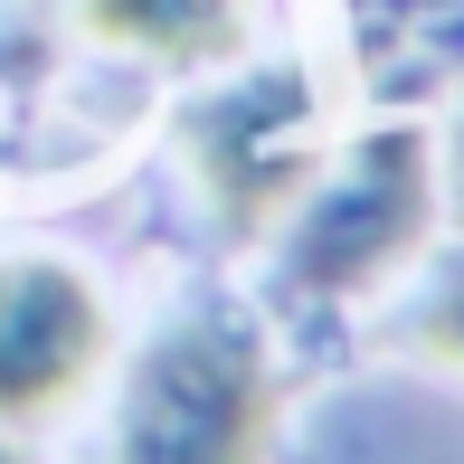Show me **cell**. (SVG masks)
<instances>
[{"label":"cell","mask_w":464,"mask_h":464,"mask_svg":"<svg viewBox=\"0 0 464 464\" xmlns=\"http://www.w3.org/2000/svg\"><path fill=\"white\" fill-rule=\"evenodd\" d=\"M276 427V379L246 323L199 313V323L161 332L152 361L123 389L114 464H256Z\"/></svg>","instance_id":"1"},{"label":"cell","mask_w":464,"mask_h":464,"mask_svg":"<svg viewBox=\"0 0 464 464\" xmlns=\"http://www.w3.org/2000/svg\"><path fill=\"white\" fill-rule=\"evenodd\" d=\"M76 29L104 48H142V57H227L237 48V0H76Z\"/></svg>","instance_id":"5"},{"label":"cell","mask_w":464,"mask_h":464,"mask_svg":"<svg viewBox=\"0 0 464 464\" xmlns=\"http://www.w3.org/2000/svg\"><path fill=\"white\" fill-rule=\"evenodd\" d=\"M417 227H427V133H370L294 227L285 276L294 294H361L417 246Z\"/></svg>","instance_id":"2"},{"label":"cell","mask_w":464,"mask_h":464,"mask_svg":"<svg viewBox=\"0 0 464 464\" xmlns=\"http://www.w3.org/2000/svg\"><path fill=\"white\" fill-rule=\"evenodd\" d=\"M408 342L464 370V266H455V276H446V285L427 294V313H417V323H408Z\"/></svg>","instance_id":"6"},{"label":"cell","mask_w":464,"mask_h":464,"mask_svg":"<svg viewBox=\"0 0 464 464\" xmlns=\"http://www.w3.org/2000/svg\"><path fill=\"white\" fill-rule=\"evenodd\" d=\"M0 464H19V446H0Z\"/></svg>","instance_id":"7"},{"label":"cell","mask_w":464,"mask_h":464,"mask_svg":"<svg viewBox=\"0 0 464 464\" xmlns=\"http://www.w3.org/2000/svg\"><path fill=\"white\" fill-rule=\"evenodd\" d=\"M104 361V304L76 266H0V427L67 408Z\"/></svg>","instance_id":"3"},{"label":"cell","mask_w":464,"mask_h":464,"mask_svg":"<svg viewBox=\"0 0 464 464\" xmlns=\"http://www.w3.org/2000/svg\"><path fill=\"white\" fill-rule=\"evenodd\" d=\"M189 152H199V180L218 189V208L237 227H256L313 171V95L294 76H256V86L189 114Z\"/></svg>","instance_id":"4"}]
</instances>
